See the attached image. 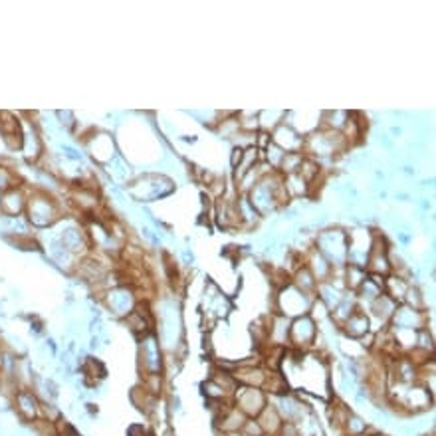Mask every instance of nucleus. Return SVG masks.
Returning a JSON list of instances; mask_svg holds the SVG:
<instances>
[{
    "mask_svg": "<svg viewBox=\"0 0 436 436\" xmlns=\"http://www.w3.org/2000/svg\"><path fill=\"white\" fill-rule=\"evenodd\" d=\"M315 250L326 258L333 270H340L347 264V232L340 228L319 232L315 238Z\"/></svg>",
    "mask_w": 436,
    "mask_h": 436,
    "instance_id": "nucleus-1",
    "label": "nucleus"
},
{
    "mask_svg": "<svg viewBox=\"0 0 436 436\" xmlns=\"http://www.w3.org/2000/svg\"><path fill=\"white\" fill-rule=\"evenodd\" d=\"M317 340V324L310 315H302L290 321V337L288 343H291L293 349L298 351H307L314 347Z\"/></svg>",
    "mask_w": 436,
    "mask_h": 436,
    "instance_id": "nucleus-3",
    "label": "nucleus"
},
{
    "mask_svg": "<svg viewBox=\"0 0 436 436\" xmlns=\"http://www.w3.org/2000/svg\"><path fill=\"white\" fill-rule=\"evenodd\" d=\"M256 421H258V424L262 426V430H264V435L266 436H278L279 428H282V424H284L282 414H279L278 409L274 407V402H270V400H268L266 407L262 409V412L256 416Z\"/></svg>",
    "mask_w": 436,
    "mask_h": 436,
    "instance_id": "nucleus-9",
    "label": "nucleus"
},
{
    "mask_svg": "<svg viewBox=\"0 0 436 436\" xmlns=\"http://www.w3.org/2000/svg\"><path fill=\"white\" fill-rule=\"evenodd\" d=\"M61 423L64 424H58V436H80L72 424H68L66 421H61Z\"/></svg>",
    "mask_w": 436,
    "mask_h": 436,
    "instance_id": "nucleus-13",
    "label": "nucleus"
},
{
    "mask_svg": "<svg viewBox=\"0 0 436 436\" xmlns=\"http://www.w3.org/2000/svg\"><path fill=\"white\" fill-rule=\"evenodd\" d=\"M240 435L242 436H266L264 435V430H262V426L258 424L256 419H246V423H244Z\"/></svg>",
    "mask_w": 436,
    "mask_h": 436,
    "instance_id": "nucleus-12",
    "label": "nucleus"
},
{
    "mask_svg": "<svg viewBox=\"0 0 436 436\" xmlns=\"http://www.w3.org/2000/svg\"><path fill=\"white\" fill-rule=\"evenodd\" d=\"M135 302L133 291L125 286H117L113 288L111 291H108V307L113 312L115 315H129L135 310Z\"/></svg>",
    "mask_w": 436,
    "mask_h": 436,
    "instance_id": "nucleus-7",
    "label": "nucleus"
},
{
    "mask_svg": "<svg viewBox=\"0 0 436 436\" xmlns=\"http://www.w3.org/2000/svg\"><path fill=\"white\" fill-rule=\"evenodd\" d=\"M234 407L242 411L248 419H256L262 409L268 405V395L258 387H244L238 385L234 391Z\"/></svg>",
    "mask_w": 436,
    "mask_h": 436,
    "instance_id": "nucleus-4",
    "label": "nucleus"
},
{
    "mask_svg": "<svg viewBox=\"0 0 436 436\" xmlns=\"http://www.w3.org/2000/svg\"><path fill=\"white\" fill-rule=\"evenodd\" d=\"M30 220L36 226H50L52 222L58 220V208L54 206L52 201L46 198H34L30 203Z\"/></svg>",
    "mask_w": 436,
    "mask_h": 436,
    "instance_id": "nucleus-8",
    "label": "nucleus"
},
{
    "mask_svg": "<svg viewBox=\"0 0 436 436\" xmlns=\"http://www.w3.org/2000/svg\"><path fill=\"white\" fill-rule=\"evenodd\" d=\"M16 402H18V409L22 411L24 416H28V419H34L36 416L38 409H40V402H38L36 395L32 391H20L16 395Z\"/></svg>",
    "mask_w": 436,
    "mask_h": 436,
    "instance_id": "nucleus-11",
    "label": "nucleus"
},
{
    "mask_svg": "<svg viewBox=\"0 0 436 436\" xmlns=\"http://www.w3.org/2000/svg\"><path fill=\"white\" fill-rule=\"evenodd\" d=\"M397 305H399V303L393 302L387 293H381L377 300H373V302L369 303V312H371V315H373L375 319H379V321L383 324V327H387L388 324H391V317L395 314Z\"/></svg>",
    "mask_w": 436,
    "mask_h": 436,
    "instance_id": "nucleus-10",
    "label": "nucleus"
},
{
    "mask_svg": "<svg viewBox=\"0 0 436 436\" xmlns=\"http://www.w3.org/2000/svg\"><path fill=\"white\" fill-rule=\"evenodd\" d=\"M139 359L143 365V371L147 375H161V367H163V359H161V347H159L157 340L153 333H149L145 337H141V345H139Z\"/></svg>",
    "mask_w": 436,
    "mask_h": 436,
    "instance_id": "nucleus-5",
    "label": "nucleus"
},
{
    "mask_svg": "<svg viewBox=\"0 0 436 436\" xmlns=\"http://www.w3.org/2000/svg\"><path fill=\"white\" fill-rule=\"evenodd\" d=\"M314 293H305L298 290L293 284L279 288L276 293V314L284 315L288 319H296L310 314V307L314 303Z\"/></svg>",
    "mask_w": 436,
    "mask_h": 436,
    "instance_id": "nucleus-2",
    "label": "nucleus"
},
{
    "mask_svg": "<svg viewBox=\"0 0 436 436\" xmlns=\"http://www.w3.org/2000/svg\"><path fill=\"white\" fill-rule=\"evenodd\" d=\"M341 331H343L349 340L355 341L365 340V337L371 333V319H369V315L357 307V310L341 324Z\"/></svg>",
    "mask_w": 436,
    "mask_h": 436,
    "instance_id": "nucleus-6",
    "label": "nucleus"
}]
</instances>
